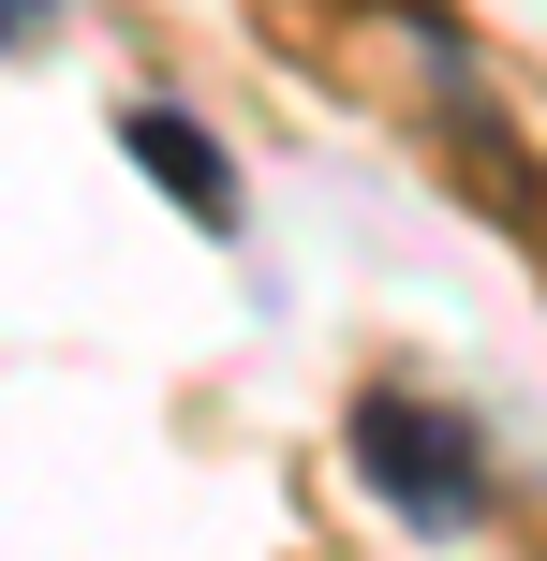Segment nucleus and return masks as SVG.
<instances>
[{
	"label": "nucleus",
	"instance_id": "nucleus-1",
	"mask_svg": "<svg viewBox=\"0 0 547 561\" xmlns=\"http://www.w3.org/2000/svg\"><path fill=\"white\" fill-rule=\"evenodd\" d=\"M355 473L385 488L400 533H474V517H489V458H474V428L430 414V399H400V385L355 399Z\"/></svg>",
	"mask_w": 547,
	"mask_h": 561
},
{
	"label": "nucleus",
	"instance_id": "nucleus-2",
	"mask_svg": "<svg viewBox=\"0 0 547 561\" xmlns=\"http://www.w3.org/2000/svg\"><path fill=\"white\" fill-rule=\"evenodd\" d=\"M134 163H148V178H163V193H178V207H193V222H207V237H223V222H237V163H223V148H207V134H193V118H163V104H134Z\"/></svg>",
	"mask_w": 547,
	"mask_h": 561
},
{
	"label": "nucleus",
	"instance_id": "nucleus-3",
	"mask_svg": "<svg viewBox=\"0 0 547 561\" xmlns=\"http://www.w3.org/2000/svg\"><path fill=\"white\" fill-rule=\"evenodd\" d=\"M30 30H45V0H0V45H30Z\"/></svg>",
	"mask_w": 547,
	"mask_h": 561
}]
</instances>
